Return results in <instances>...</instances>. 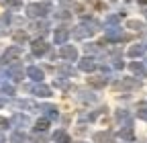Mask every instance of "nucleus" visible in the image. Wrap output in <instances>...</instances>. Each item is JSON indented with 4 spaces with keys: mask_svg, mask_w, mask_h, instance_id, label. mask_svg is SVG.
Returning a JSON list of instances; mask_svg holds the SVG:
<instances>
[{
    "mask_svg": "<svg viewBox=\"0 0 147 143\" xmlns=\"http://www.w3.org/2000/svg\"><path fill=\"white\" fill-rule=\"evenodd\" d=\"M29 14H31V16H41V14H45V6L31 4V6H29Z\"/></svg>",
    "mask_w": 147,
    "mask_h": 143,
    "instance_id": "obj_1",
    "label": "nucleus"
},
{
    "mask_svg": "<svg viewBox=\"0 0 147 143\" xmlns=\"http://www.w3.org/2000/svg\"><path fill=\"white\" fill-rule=\"evenodd\" d=\"M63 55L69 57V59H74V57H76V49H74V47H65L63 49Z\"/></svg>",
    "mask_w": 147,
    "mask_h": 143,
    "instance_id": "obj_2",
    "label": "nucleus"
},
{
    "mask_svg": "<svg viewBox=\"0 0 147 143\" xmlns=\"http://www.w3.org/2000/svg\"><path fill=\"white\" fill-rule=\"evenodd\" d=\"M29 74H31L35 80H41V78H43V74H41V72L37 69V67H31V69H29Z\"/></svg>",
    "mask_w": 147,
    "mask_h": 143,
    "instance_id": "obj_3",
    "label": "nucleus"
},
{
    "mask_svg": "<svg viewBox=\"0 0 147 143\" xmlns=\"http://www.w3.org/2000/svg\"><path fill=\"white\" fill-rule=\"evenodd\" d=\"M55 139H59V141H61V143H67V141H69V139H67V135H65V133H55Z\"/></svg>",
    "mask_w": 147,
    "mask_h": 143,
    "instance_id": "obj_4",
    "label": "nucleus"
},
{
    "mask_svg": "<svg viewBox=\"0 0 147 143\" xmlns=\"http://www.w3.org/2000/svg\"><path fill=\"white\" fill-rule=\"evenodd\" d=\"M94 67V63H92L90 59H84V63H82V69H92Z\"/></svg>",
    "mask_w": 147,
    "mask_h": 143,
    "instance_id": "obj_5",
    "label": "nucleus"
},
{
    "mask_svg": "<svg viewBox=\"0 0 147 143\" xmlns=\"http://www.w3.org/2000/svg\"><path fill=\"white\" fill-rule=\"evenodd\" d=\"M43 51H45L43 43H39V41H37V43H35V53H43Z\"/></svg>",
    "mask_w": 147,
    "mask_h": 143,
    "instance_id": "obj_6",
    "label": "nucleus"
},
{
    "mask_svg": "<svg viewBox=\"0 0 147 143\" xmlns=\"http://www.w3.org/2000/svg\"><path fill=\"white\" fill-rule=\"evenodd\" d=\"M55 39H57V41H59V43H61V41H63V39H65V33H63V31H59V33H57V35H55Z\"/></svg>",
    "mask_w": 147,
    "mask_h": 143,
    "instance_id": "obj_7",
    "label": "nucleus"
},
{
    "mask_svg": "<svg viewBox=\"0 0 147 143\" xmlns=\"http://www.w3.org/2000/svg\"><path fill=\"white\" fill-rule=\"evenodd\" d=\"M12 141H14V143H23V141H25V137H21V135H14V137H12Z\"/></svg>",
    "mask_w": 147,
    "mask_h": 143,
    "instance_id": "obj_8",
    "label": "nucleus"
},
{
    "mask_svg": "<svg viewBox=\"0 0 147 143\" xmlns=\"http://www.w3.org/2000/svg\"><path fill=\"white\" fill-rule=\"evenodd\" d=\"M45 125H47V121H41V123H37V129H45Z\"/></svg>",
    "mask_w": 147,
    "mask_h": 143,
    "instance_id": "obj_9",
    "label": "nucleus"
}]
</instances>
